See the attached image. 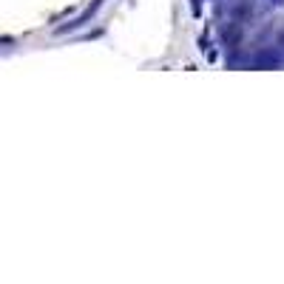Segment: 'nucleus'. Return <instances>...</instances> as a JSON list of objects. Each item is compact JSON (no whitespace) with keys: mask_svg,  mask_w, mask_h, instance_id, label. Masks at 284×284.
<instances>
[{"mask_svg":"<svg viewBox=\"0 0 284 284\" xmlns=\"http://www.w3.org/2000/svg\"><path fill=\"white\" fill-rule=\"evenodd\" d=\"M250 66L253 68H282L284 66V57L273 48H259L256 54L250 57Z\"/></svg>","mask_w":284,"mask_h":284,"instance_id":"f257e3e1","label":"nucleus"},{"mask_svg":"<svg viewBox=\"0 0 284 284\" xmlns=\"http://www.w3.org/2000/svg\"><path fill=\"white\" fill-rule=\"evenodd\" d=\"M276 48H279V51L284 54V32H279V34H276Z\"/></svg>","mask_w":284,"mask_h":284,"instance_id":"f03ea898","label":"nucleus"},{"mask_svg":"<svg viewBox=\"0 0 284 284\" xmlns=\"http://www.w3.org/2000/svg\"><path fill=\"white\" fill-rule=\"evenodd\" d=\"M273 3H284V0H273Z\"/></svg>","mask_w":284,"mask_h":284,"instance_id":"7ed1b4c3","label":"nucleus"}]
</instances>
